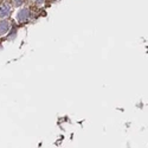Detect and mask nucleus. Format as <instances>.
<instances>
[{
	"mask_svg": "<svg viewBox=\"0 0 148 148\" xmlns=\"http://www.w3.org/2000/svg\"><path fill=\"white\" fill-rule=\"evenodd\" d=\"M30 16H31V12L29 8H20L17 13V20L19 23H25L30 19Z\"/></svg>",
	"mask_w": 148,
	"mask_h": 148,
	"instance_id": "f03ea898",
	"label": "nucleus"
},
{
	"mask_svg": "<svg viewBox=\"0 0 148 148\" xmlns=\"http://www.w3.org/2000/svg\"><path fill=\"white\" fill-rule=\"evenodd\" d=\"M11 11H12V5L10 3L4 1L0 4V20L6 19L11 14Z\"/></svg>",
	"mask_w": 148,
	"mask_h": 148,
	"instance_id": "f257e3e1",
	"label": "nucleus"
},
{
	"mask_svg": "<svg viewBox=\"0 0 148 148\" xmlns=\"http://www.w3.org/2000/svg\"><path fill=\"white\" fill-rule=\"evenodd\" d=\"M23 4H24V0H13V5H14V6H18V7H19V6H21Z\"/></svg>",
	"mask_w": 148,
	"mask_h": 148,
	"instance_id": "20e7f679",
	"label": "nucleus"
},
{
	"mask_svg": "<svg viewBox=\"0 0 148 148\" xmlns=\"http://www.w3.org/2000/svg\"><path fill=\"white\" fill-rule=\"evenodd\" d=\"M11 29V23L6 19L0 20V36H5Z\"/></svg>",
	"mask_w": 148,
	"mask_h": 148,
	"instance_id": "7ed1b4c3",
	"label": "nucleus"
},
{
	"mask_svg": "<svg viewBox=\"0 0 148 148\" xmlns=\"http://www.w3.org/2000/svg\"><path fill=\"white\" fill-rule=\"evenodd\" d=\"M44 1H45V0H34V3H36V5H38V6L43 5V4H44Z\"/></svg>",
	"mask_w": 148,
	"mask_h": 148,
	"instance_id": "39448f33",
	"label": "nucleus"
}]
</instances>
